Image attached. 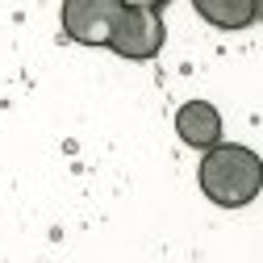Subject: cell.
I'll use <instances>...</instances> for the list:
<instances>
[{"mask_svg": "<svg viewBox=\"0 0 263 263\" xmlns=\"http://www.w3.org/2000/svg\"><path fill=\"white\" fill-rule=\"evenodd\" d=\"M176 134L192 151H213L221 142V113L209 101H184L176 109Z\"/></svg>", "mask_w": 263, "mask_h": 263, "instance_id": "277c9868", "label": "cell"}, {"mask_svg": "<svg viewBox=\"0 0 263 263\" xmlns=\"http://www.w3.org/2000/svg\"><path fill=\"white\" fill-rule=\"evenodd\" d=\"M121 0H67L63 5V34L80 46H109Z\"/></svg>", "mask_w": 263, "mask_h": 263, "instance_id": "3957f363", "label": "cell"}, {"mask_svg": "<svg viewBox=\"0 0 263 263\" xmlns=\"http://www.w3.org/2000/svg\"><path fill=\"white\" fill-rule=\"evenodd\" d=\"M196 184L221 209H242L263 192V159L242 142H217L201 155Z\"/></svg>", "mask_w": 263, "mask_h": 263, "instance_id": "6da1fadb", "label": "cell"}, {"mask_svg": "<svg viewBox=\"0 0 263 263\" xmlns=\"http://www.w3.org/2000/svg\"><path fill=\"white\" fill-rule=\"evenodd\" d=\"M259 17H263V5H259Z\"/></svg>", "mask_w": 263, "mask_h": 263, "instance_id": "8992f818", "label": "cell"}, {"mask_svg": "<svg viewBox=\"0 0 263 263\" xmlns=\"http://www.w3.org/2000/svg\"><path fill=\"white\" fill-rule=\"evenodd\" d=\"M192 9L213 29H247L259 17V0H196Z\"/></svg>", "mask_w": 263, "mask_h": 263, "instance_id": "5b68a950", "label": "cell"}, {"mask_svg": "<svg viewBox=\"0 0 263 263\" xmlns=\"http://www.w3.org/2000/svg\"><path fill=\"white\" fill-rule=\"evenodd\" d=\"M109 50L121 54V59H134V63L155 59L163 50V17H159V5L121 0V13H117V25H113Z\"/></svg>", "mask_w": 263, "mask_h": 263, "instance_id": "7a4b0ae2", "label": "cell"}]
</instances>
